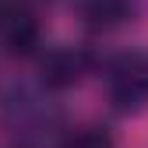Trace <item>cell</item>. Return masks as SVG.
I'll use <instances>...</instances> for the list:
<instances>
[{
    "mask_svg": "<svg viewBox=\"0 0 148 148\" xmlns=\"http://www.w3.org/2000/svg\"><path fill=\"white\" fill-rule=\"evenodd\" d=\"M106 88H109V102L120 113H134L148 106V57L141 53L116 57L106 71Z\"/></svg>",
    "mask_w": 148,
    "mask_h": 148,
    "instance_id": "6da1fadb",
    "label": "cell"
},
{
    "mask_svg": "<svg viewBox=\"0 0 148 148\" xmlns=\"http://www.w3.org/2000/svg\"><path fill=\"white\" fill-rule=\"evenodd\" d=\"M39 42V21L25 0H0V46L7 53H28Z\"/></svg>",
    "mask_w": 148,
    "mask_h": 148,
    "instance_id": "7a4b0ae2",
    "label": "cell"
},
{
    "mask_svg": "<svg viewBox=\"0 0 148 148\" xmlns=\"http://www.w3.org/2000/svg\"><path fill=\"white\" fill-rule=\"evenodd\" d=\"M81 71H85V53L67 49V46L53 49L49 57L42 60V78H46V85H53V88L74 85V81L81 78Z\"/></svg>",
    "mask_w": 148,
    "mask_h": 148,
    "instance_id": "3957f363",
    "label": "cell"
},
{
    "mask_svg": "<svg viewBox=\"0 0 148 148\" xmlns=\"http://www.w3.org/2000/svg\"><path fill=\"white\" fill-rule=\"evenodd\" d=\"M134 14L131 0H88L85 4V21L92 28H116Z\"/></svg>",
    "mask_w": 148,
    "mask_h": 148,
    "instance_id": "277c9868",
    "label": "cell"
},
{
    "mask_svg": "<svg viewBox=\"0 0 148 148\" xmlns=\"http://www.w3.org/2000/svg\"><path fill=\"white\" fill-rule=\"evenodd\" d=\"M60 148H113V141H109V134H102L99 127H81V131L67 134Z\"/></svg>",
    "mask_w": 148,
    "mask_h": 148,
    "instance_id": "5b68a950",
    "label": "cell"
}]
</instances>
